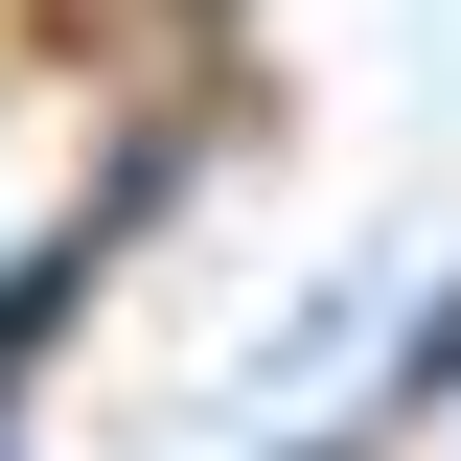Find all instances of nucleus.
I'll use <instances>...</instances> for the list:
<instances>
[{
	"label": "nucleus",
	"mask_w": 461,
	"mask_h": 461,
	"mask_svg": "<svg viewBox=\"0 0 461 461\" xmlns=\"http://www.w3.org/2000/svg\"><path fill=\"white\" fill-rule=\"evenodd\" d=\"M69 323H93V230H47V254H0V393L47 369Z\"/></svg>",
	"instance_id": "nucleus-1"
},
{
	"label": "nucleus",
	"mask_w": 461,
	"mask_h": 461,
	"mask_svg": "<svg viewBox=\"0 0 461 461\" xmlns=\"http://www.w3.org/2000/svg\"><path fill=\"white\" fill-rule=\"evenodd\" d=\"M277 461H323V438H277Z\"/></svg>",
	"instance_id": "nucleus-3"
},
{
	"label": "nucleus",
	"mask_w": 461,
	"mask_h": 461,
	"mask_svg": "<svg viewBox=\"0 0 461 461\" xmlns=\"http://www.w3.org/2000/svg\"><path fill=\"white\" fill-rule=\"evenodd\" d=\"M393 369H415V393H461V300H438V323H415V346H393Z\"/></svg>",
	"instance_id": "nucleus-2"
}]
</instances>
